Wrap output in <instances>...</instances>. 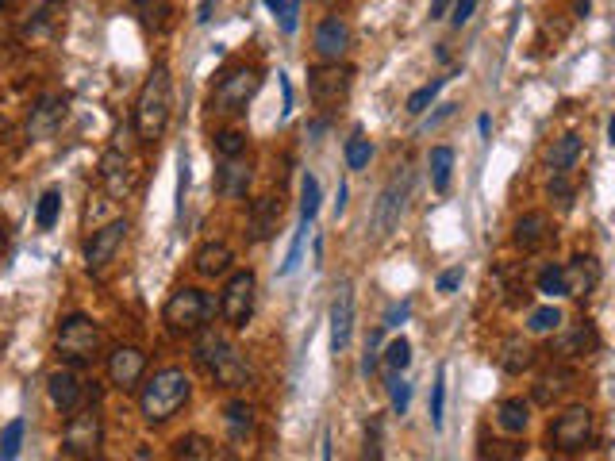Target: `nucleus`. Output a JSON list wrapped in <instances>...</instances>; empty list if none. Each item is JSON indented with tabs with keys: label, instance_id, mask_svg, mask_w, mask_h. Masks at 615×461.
<instances>
[{
	"label": "nucleus",
	"instance_id": "f257e3e1",
	"mask_svg": "<svg viewBox=\"0 0 615 461\" xmlns=\"http://www.w3.org/2000/svg\"><path fill=\"white\" fill-rule=\"evenodd\" d=\"M173 116V85H170V70L166 62H158L150 77L139 89V100H135V131L143 143H158L170 127Z\"/></svg>",
	"mask_w": 615,
	"mask_h": 461
},
{
	"label": "nucleus",
	"instance_id": "f03ea898",
	"mask_svg": "<svg viewBox=\"0 0 615 461\" xmlns=\"http://www.w3.org/2000/svg\"><path fill=\"white\" fill-rule=\"evenodd\" d=\"M189 396H193L189 373L177 369V365H166V369H158L147 385H143V392H139V412H143L147 423H166V419H173V415L189 404Z\"/></svg>",
	"mask_w": 615,
	"mask_h": 461
},
{
	"label": "nucleus",
	"instance_id": "7ed1b4c3",
	"mask_svg": "<svg viewBox=\"0 0 615 461\" xmlns=\"http://www.w3.org/2000/svg\"><path fill=\"white\" fill-rule=\"evenodd\" d=\"M197 358H200V365L216 377V385H223V389H243L246 381H250V369H246L243 354H239L227 339H220L216 331H204V335H200Z\"/></svg>",
	"mask_w": 615,
	"mask_h": 461
},
{
	"label": "nucleus",
	"instance_id": "20e7f679",
	"mask_svg": "<svg viewBox=\"0 0 615 461\" xmlns=\"http://www.w3.org/2000/svg\"><path fill=\"white\" fill-rule=\"evenodd\" d=\"M58 358L66 365H89L100 350V327L89 316H66L58 327Z\"/></svg>",
	"mask_w": 615,
	"mask_h": 461
},
{
	"label": "nucleus",
	"instance_id": "39448f33",
	"mask_svg": "<svg viewBox=\"0 0 615 461\" xmlns=\"http://www.w3.org/2000/svg\"><path fill=\"white\" fill-rule=\"evenodd\" d=\"M592 438H596V415L585 404H573V408H566V412L554 419V427H550V450H558V454H581V450L592 446Z\"/></svg>",
	"mask_w": 615,
	"mask_h": 461
},
{
	"label": "nucleus",
	"instance_id": "423d86ee",
	"mask_svg": "<svg viewBox=\"0 0 615 461\" xmlns=\"http://www.w3.org/2000/svg\"><path fill=\"white\" fill-rule=\"evenodd\" d=\"M104 442V419L97 408H74L62 431V454L66 458H97Z\"/></svg>",
	"mask_w": 615,
	"mask_h": 461
},
{
	"label": "nucleus",
	"instance_id": "0eeeda50",
	"mask_svg": "<svg viewBox=\"0 0 615 461\" xmlns=\"http://www.w3.org/2000/svg\"><path fill=\"white\" fill-rule=\"evenodd\" d=\"M162 319H166V327H170L173 335H193L204 327V319H208V296L200 289H177L166 300V308H162Z\"/></svg>",
	"mask_w": 615,
	"mask_h": 461
},
{
	"label": "nucleus",
	"instance_id": "6e6552de",
	"mask_svg": "<svg viewBox=\"0 0 615 461\" xmlns=\"http://www.w3.org/2000/svg\"><path fill=\"white\" fill-rule=\"evenodd\" d=\"M258 85H262V73L254 70V66H235V70H227L220 77V85H216V112H246V104L254 100L258 93Z\"/></svg>",
	"mask_w": 615,
	"mask_h": 461
},
{
	"label": "nucleus",
	"instance_id": "1a4fd4ad",
	"mask_svg": "<svg viewBox=\"0 0 615 461\" xmlns=\"http://www.w3.org/2000/svg\"><path fill=\"white\" fill-rule=\"evenodd\" d=\"M254 292H258V277L250 269L231 273V281H227L220 300V312L231 327H246L250 323V316H254Z\"/></svg>",
	"mask_w": 615,
	"mask_h": 461
},
{
	"label": "nucleus",
	"instance_id": "9d476101",
	"mask_svg": "<svg viewBox=\"0 0 615 461\" xmlns=\"http://www.w3.org/2000/svg\"><path fill=\"white\" fill-rule=\"evenodd\" d=\"M308 93H312V100L320 108H339L350 97V70L339 66V62H327V66L308 70Z\"/></svg>",
	"mask_w": 615,
	"mask_h": 461
},
{
	"label": "nucleus",
	"instance_id": "9b49d317",
	"mask_svg": "<svg viewBox=\"0 0 615 461\" xmlns=\"http://www.w3.org/2000/svg\"><path fill=\"white\" fill-rule=\"evenodd\" d=\"M127 219H112V223H104L93 231V239L85 246V269L89 273H100V269H108V262H116V254L123 250L127 243Z\"/></svg>",
	"mask_w": 615,
	"mask_h": 461
},
{
	"label": "nucleus",
	"instance_id": "f8f14e48",
	"mask_svg": "<svg viewBox=\"0 0 615 461\" xmlns=\"http://www.w3.org/2000/svg\"><path fill=\"white\" fill-rule=\"evenodd\" d=\"M143 373H147V354L139 346H116L108 354V381L116 389H135L143 381Z\"/></svg>",
	"mask_w": 615,
	"mask_h": 461
},
{
	"label": "nucleus",
	"instance_id": "ddd939ff",
	"mask_svg": "<svg viewBox=\"0 0 615 461\" xmlns=\"http://www.w3.org/2000/svg\"><path fill=\"white\" fill-rule=\"evenodd\" d=\"M62 120H66V97H54V93L39 97V104L27 116V139L31 143H43V139H50L62 127Z\"/></svg>",
	"mask_w": 615,
	"mask_h": 461
},
{
	"label": "nucleus",
	"instance_id": "4468645a",
	"mask_svg": "<svg viewBox=\"0 0 615 461\" xmlns=\"http://www.w3.org/2000/svg\"><path fill=\"white\" fill-rule=\"evenodd\" d=\"M408 185H412V173L400 170L385 185V193L377 200V235H389L396 223H400V212H404V200H408Z\"/></svg>",
	"mask_w": 615,
	"mask_h": 461
},
{
	"label": "nucleus",
	"instance_id": "2eb2a0df",
	"mask_svg": "<svg viewBox=\"0 0 615 461\" xmlns=\"http://www.w3.org/2000/svg\"><path fill=\"white\" fill-rule=\"evenodd\" d=\"M350 331H354V289L350 281H343L331 300V350L335 354H343L350 346Z\"/></svg>",
	"mask_w": 615,
	"mask_h": 461
},
{
	"label": "nucleus",
	"instance_id": "dca6fc26",
	"mask_svg": "<svg viewBox=\"0 0 615 461\" xmlns=\"http://www.w3.org/2000/svg\"><path fill=\"white\" fill-rule=\"evenodd\" d=\"M100 181H104V189L112 196L131 193V185H135V162H131V154H123L120 143L104 154V162H100Z\"/></svg>",
	"mask_w": 615,
	"mask_h": 461
},
{
	"label": "nucleus",
	"instance_id": "f3484780",
	"mask_svg": "<svg viewBox=\"0 0 615 461\" xmlns=\"http://www.w3.org/2000/svg\"><path fill=\"white\" fill-rule=\"evenodd\" d=\"M47 392H50V404L58 408V412H74L81 408V400H85V381L77 377L70 365H62V369H54L47 377Z\"/></svg>",
	"mask_w": 615,
	"mask_h": 461
},
{
	"label": "nucleus",
	"instance_id": "a211bd4d",
	"mask_svg": "<svg viewBox=\"0 0 615 461\" xmlns=\"http://www.w3.org/2000/svg\"><path fill=\"white\" fill-rule=\"evenodd\" d=\"M550 239H554V227H550V216H546V212H527V216L516 219L512 243H516L523 254H539L542 246H550Z\"/></svg>",
	"mask_w": 615,
	"mask_h": 461
},
{
	"label": "nucleus",
	"instance_id": "6ab92c4d",
	"mask_svg": "<svg viewBox=\"0 0 615 461\" xmlns=\"http://www.w3.org/2000/svg\"><path fill=\"white\" fill-rule=\"evenodd\" d=\"M346 47H350V24L343 16H327L320 27H316V54L323 62H343Z\"/></svg>",
	"mask_w": 615,
	"mask_h": 461
},
{
	"label": "nucleus",
	"instance_id": "aec40b11",
	"mask_svg": "<svg viewBox=\"0 0 615 461\" xmlns=\"http://www.w3.org/2000/svg\"><path fill=\"white\" fill-rule=\"evenodd\" d=\"M277 223H281V200L277 196H258L254 208H250V239L254 243H266L277 235Z\"/></svg>",
	"mask_w": 615,
	"mask_h": 461
},
{
	"label": "nucleus",
	"instance_id": "412c9836",
	"mask_svg": "<svg viewBox=\"0 0 615 461\" xmlns=\"http://www.w3.org/2000/svg\"><path fill=\"white\" fill-rule=\"evenodd\" d=\"M246 185H250V166L243 162V154L223 158L220 170H216V193L227 200H239V196H246Z\"/></svg>",
	"mask_w": 615,
	"mask_h": 461
},
{
	"label": "nucleus",
	"instance_id": "4be33fe9",
	"mask_svg": "<svg viewBox=\"0 0 615 461\" xmlns=\"http://www.w3.org/2000/svg\"><path fill=\"white\" fill-rule=\"evenodd\" d=\"M566 273V296H589L596 285H600V262L596 258H573L569 266H562Z\"/></svg>",
	"mask_w": 615,
	"mask_h": 461
},
{
	"label": "nucleus",
	"instance_id": "5701e85b",
	"mask_svg": "<svg viewBox=\"0 0 615 461\" xmlns=\"http://www.w3.org/2000/svg\"><path fill=\"white\" fill-rule=\"evenodd\" d=\"M235 262V254H231V246L227 243H204L197 250V258H193V266H197L200 277H223L227 269Z\"/></svg>",
	"mask_w": 615,
	"mask_h": 461
},
{
	"label": "nucleus",
	"instance_id": "b1692460",
	"mask_svg": "<svg viewBox=\"0 0 615 461\" xmlns=\"http://www.w3.org/2000/svg\"><path fill=\"white\" fill-rule=\"evenodd\" d=\"M596 346H600L596 327H592V323H577L573 331H566V335L558 339V354H562V358H589Z\"/></svg>",
	"mask_w": 615,
	"mask_h": 461
},
{
	"label": "nucleus",
	"instance_id": "393cba45",
	"mask_svg": "<svg viewBox=\"0 0 615 461\" xmlns=\"http://www.w3.org/2000/svg\"><path fill=\"white\" fill-rule=\"evenodd\" d=\"M223 423H227L231 442L243 446V442H250V435H254V408H250L246 400H231L227 412H223Z\"/></svg>",
	"mask_w": 615,
	"mask_h": 461
},
{
	"label": "nucleus",
	"instance_id": "a878e982",
	"mask_svg": "<svg viewBox=\"0 0 615 461\" xmlns=\"http://www.w3.org/2000/svg\"><path fill=\"white\" fill-rule=\"evenodd\" d=\"M577 158H581V135H562V139H554V146L546 150L550 173H569L577 166Z\"/></svg>",
	"mask_w": 615,
	"mask_h": 461
},
{
	"label": "nucleus",
	"instance_id": "bb28decb",
	"mask_svg": "<svg viewBox=\"0 0 615 461\" xmlns=\"http://www.w3.org/2000/svg\"><path fill=\"white\" fill-rule=\"evenodd\" d=\"M496 423H500L508 435H523V427L531 423V404H527L523 396H512V400H504V404L496 408Z\"/></svg>",
	"mask_w": 615,
	"mask_h": 461
},
{
	"label": "nucleus",
	"instance_id": "cd10ccee",
	"mask_svg": "<svg viewBox=\"0 0 615 461\" xmlns=\"http://www.w3.org/2000/svg\"><path fill=\"white\" fill-rule=\"evenodd\" d=\"M427 166H431V185H435V193L443 196L446 189H450V173H454V150H450V146H435L431 158H427Z\"/></svg>",
	"mask_w": 615,
	"mask_h": 461
},
{
	"label": "nucleus",
	"instance_id": "c85d7f7f",
	"mask_svg": "<svg viewBox=\"0 0 615 461\" xmlns=\"http://www.w3.org/2000/svg\"><path fill=\"white\" fill-rule=\"evenodd\" d=\"M173 458H185V461H212V458H223L220 450L208 442V438L200 435H185L177 438V446H173Z\"/></svg>",
	"mask_w": 615,
	"mask_h": 461
},
{
	"label": "nucleus",
	"instance_id": "c756f323",
	"mask_svg": "<svg viewBox=\"0 0 615 461\" xmlns=\"http://www.w3.org/2000/svg\"><path fill=\"white\" fill-rule=\"evenodd\" d=\"M500 365H504V373H523V369L535 365V350L523 339H508L504 342V354H500Z\"/></svg>",
	"mask_w": 615,
	"mask_h": 461
},
{
	"label": "nucleus",
	"instance_id": "7c9ffc66",
	"mask_svg": "<svg viewBox=\"0 0 615 461\" xmlns=\"http://www.w3.org/2000/svg\"><path fill=\"white\" fill-rule=\"evenodd\" d=\"M131 12L143 27H162L166 12H170V0H131Z\"/></svg>",
	"mask_w": 615,
	"mask_h": 461
},
{
	"label": "nucleus",
	"instance_id": "2f4dec72",
	"mask_svg": "<svg viewBox=\"0 0 615 461\" xmlns=\"http://www.w3.org/2000/svg\"><path fill=\"white\" fill-rule=\"evenodd\" d=\"M316 212H320V181L312 173H304V185H300V223L312 227Z\"/></svg>",
	"mask_w": 615,
	"mask_h": 461
},
{
	"label": "nucleus",
	"instance_id": "473e14b6",
	"mask_svg": "<svg viewBox=\"0 0 615 461\" xmlns=\"http://www.w3.org/2000/svg\"><path fill=\"white\" fill-rule=\"evenodd\" d=\"M562 327V312L554 308V304H546V308H535L531 316H527V331L531 335H554Z\"/></svg>",
	"mask_w": 615,
	"mask_h": 461
},
{
	"label": "nucleus",
	"instance_id": "72a5a7b5",
	"mask_svg": "<svg viewBox=\"0 0 615 461\" xmlns=\"http://www.w3.org/2000/svg\"><path fill=\"white\" fill-rule=\"evenodd\" d=\"M58 212H62V189H47V193L39 196V212H35L39 231H50L58 223Z\"/></svg>",
	"mask_w": 615,
	"mask_h": 461
},
{
	"label": "nucleus",
	"instance_id": "f704fd0d",
	"mask_svg": "<svg viewBox=\"0 0 615 461\" xmlns=\"http://www.w3.org/2000/svg\"><path fill=\"white\" fill-rule=\"evenodd\" d=\"M369 158H373V143H369L366 135H354V139L346 143V166H350V170H366Z\"/></svg>",
	"mask_w": 615,
	"mask_h": 461
},
{
	"label": "nucleus",
	"instance_id": "c9c22d12",
	"mask_svg": "<svg viewBox=\"0 0 615 461\" xmlns=\"http://www.w3.org/2000/svg\"><path fill=\"white\" fill-rule=\"evenodd\" d=\"M385 365L393 369V373H404L408 365H412V342L408 339H393L385 346Z\"/></svg>",
	"mask_w": 615,
	"mask_h": 461
},
{
	"label": "nucleus",
	"instance_id": "e433bc0d",
	"mask_svg": "<svg viewBox=\"0 0 615 461\" xmlns=\"http://www.w3.org/2000/svg\"><path fill=\"white\" fill-rule=\"evenodd\" d=\"M443 85H446V77H435L431 85H423V89H416V93L408 97V112H412V116H423V112H427V104H431V100H435V97H439V93H443Z\"/></svg>",
	"mask_w": 615,
	"mask_h": 461
},
{
	"label": "nucleus",
	"instance_id": "4c0bfd02",
	"mask_svg": "<svg viewBox=\"0 0 615 461\" xmlns=\"http://www.w3.org/2000/svg\"><path fill=\"white\" fill-rule=\"evenodd\" d=\"M20 438H24V419H12L4 431H0V458L12 461L20 454Z\"/></svg>",
	"mask_w": 615,
	"mask_h": 461
},
{
	"label": "nucleus",
	"instance_id": "58836bf2",
	"mask_svg": "<svg viewBox=\"0 0 615 461\" xmlns=\"http://www.w3.org/2000/svg\"><path fill=\"white\" fill-rule=\"evenodd\" d=\"M212 146H216L220 158H239V154H246V135L243 131H220Z\"/></svg>",
	"mask_w": 615,
	"mask_h": 461
},
{
	"label": "nucleus",
	"instance_id": "ea45409f",
	"mask_svg": "<svg viewBox=\"0 0 615 461\" xmlns=\"http://www.w3.org/2000/svg\"><path fill=\"white\" fill-rule=\"evenodd\" d=\"M539 292L542 296H566V273H562V266H546L539 273Z\"/></svg>",
	"mask_w": 615,
	"mask_h": 461
},
{
	"label": "nucleus",
	"instance_id": "a19ab883",
	"mask_svg": "<svg viewBox=\"0 0 615 461\" xmlns=\"http://www.w3.org/2000/svg\"><path fill=\"white\" fill-rule=\"evenodd\" d=\"M62 4H66V0H47V4L35 12V20H31L27 31H31V35H43V31H50V27L58 24V8H62Z\"/></svg>",
	"mask_w": 615,
	"mask_h": 461
},
{
	"label": "nucleus",
	"instance_id": "79ce46f5",
	"mask_svg": "<svg viewBox=\"0 0 615 461\" xmlns=\"http://www.w3.org/2000/svg\"><path fill=\"white\" fill-rule=\"evenodd\" d=\"M443 400H446V373L439 369L435 389H431V423H435V427H443Z\"/></svg>",
	"mask_w": 615,
	"mask_h": 461
},
{
	"label": "nucleus",
	"instance_id": "37998d69",
	"mask_svg": "<svg viewBox=\"0 0 615 461\" xmlns=\"http://www.w3.org/2000/svg\"><path fill=\"white\" fill-rule=\"evenodd\" d=\"M304 239H308V223H300V231H296L293 246H289V258H285V266H281V277H289L296 266H300V254H304Z\"/></svg>",
	"mask_w": 615,
	"mask_h": 461
},
{
	"label": "nucleus",
	"instance_id": "c03bdc74",
	"mask_svg": "<svg viewBox=\"0 0 615 461\" xmlns=\"http://www.w3.org/2000/svg\"><path fill=\"white\" fill-rule=\"evenodd\" d=\"M550 200H558L562 212L573 204V185L566 181V173H554V181H550Z\"/></svg>",
	"mask_w": 615,
	"mask_h": 461
},
{
	"label": "nucleus",
	"instance_id": "a18cd8bd",
	"mask_svg": "<svg viewBox=\"0 0 615 461\" xmlns=\"http://www.w3.org/2000/svg\"><path fill=\"white\" fill-rule=\"evenodd\" d=\"M389 396H393V412L396 415H408V400H412V389H408V381L393 377V381H389Z\"/></svg>",
	"mask_w": 615,
	"mask_h": 461
},
{
	"label": "nucleus",
	"instance_id": "49530a36",
	"mask_svg": "<svg viewBox=\"0 0 615 461\" xmlns=\"http://www.w3.org/2000/svg\"><path fill=\"white\" fill-rule=\"evenodd\" d=\"M523 450H527V446H519V442H492V446H481L485 458H523Z\"/></svg>",
	"mask_w": 615,
	"mask_h": 461
},
{
	"label": "nucleus",
	"instance_id": "de8ad7c7",
	"mask_svg": "<svg viewBox=\"0 0 615 461\" xmlns=\"http://www.w3.org/2000/svg\"><path fill=\"white\" fill-rule=\"evenodd\" d=\"M377 350H381V327L369 331V339H366V358H362V373H366V377L377 369Z\"/></svg>",
	"mask_w": 615,
	"mask_h": 461
},
{
	"label": "nucleus",
	"instance_id": "09e8293b",
	"mask_svg": "<svg viewBox=\"0 0 615 461\" xmlns=\"http://www.w3.org/2000/svg\"><path fill=\"white\" fill-rule=\"evenodd\" d=\"M366 458H381V419H373L366 431Z\"/></svg>",
	"mask_w": 615,
	"mask_h": 461
},
{
	"label": "nucleus",
	"instance_id": "8fccbe9b",
	"mask_svg": "<svg viewBox=\"0 0 615 461\" xmlns=\"http://www.w3.org/2000/svg\"><path fill=\"white\" fill-rule=\"evenodd\" d=\"M458 285H462V266L446 269V273H439V281H435V289L439 292H454Z\"/></svg>",
	"mask_w": 615,
	"mask_h": 461
},
{
	"label": "nucleus",
	"instance_id": "3c124183",
	"mask_svg": "<svg viewBox=\"0 0 615 461\" xmlns=\"http://www.w3.org/2000/svg\"><path fill=\"white\" fill-rule=\"evenodd\" d=\"M473 8H477V0H458V4H454V27L469 24V16H473Z\"/></svg>",
	"mask_w": 615,
	"mask_h": 461
},
{
	"label": "nucleus",
	"instance_id": "603ef678",
	"mask_svg": "<svg viewBox=\"0 0 615 461\" xmlns=\"http://www.w3.org/2000/svg\"><path fill=\"white\" fill-rule=\"evenodd\" d=\"M408 319V300L404 304H393V312H389V319H385V327H400Z\"/></svg>",
	"mask_w": 615,
	"mask_h": 461
},
{
	"label": "nucleus",
	"instance_id": "864d4df0",
	"mask_svg": "<svg viewBox=\"0 0 615 461\" xmlns=\"http://www.w3.org/2000/svg\"><path fill=\"white\" fill-rule=\"evenodd\" d=\"M589 12H592V0H573V16L577 20H589Z\"/></svg>",
	"mask_w": 615,
	"mask_h": 461
},
{
	"label": "nucleus",
	"instance_id": "5fc2aeb1",
	"mask_svg": "<svg viewBox=\"0 0 615 461\" xmlns=\"http://www.w3.org/2000/svg\"><path fill=\"white\" fill-rule=\"evenodd\" d=\"M450 4H454V0H431V20H443Z\"/></svg>",
	"mask_w": 615,
	"mask_h": 461
},
{
	"label": "nucleus",
	"instance_id": "6e6d98bb",
	"mask_svg": "<svg viewBox=\"0 0 615 461\" xmlns=\"http://www.w3.org/2000/svg\"><path fill=\"white\" fill-rule=\"evenodd\" d=\"M262 4H266V8H270L273 16H281V12H285V0H262Z\"/></svg>",
	"mask_w": 615,
	"mask_h": 461
},
{
	"label": "nucleus",
	"instance_id": "4d7b16f0",
	"mask_svg": "<svg viewBox=\"0 0 615 461\" xmlns=\"http://www.w3.org/2000/svg\"><path fill=\"white\" fill-rule=\"evenodd\" d=\"M343 208H346V185H339V200H335V212L343 216Z\"/></svg>",
	"mask_w": 615,
	"mask_h": 461
},
{
	"label": "nucleus",
	"instance_id": "13d9d810",
	"mask_svg": "<svg viewBox=\"0 0 615 461\" xmlns=\"http://www.w3.org/2000/svg\"><path fill=\"white\" fill-rule=\"evenodd\" d=\"M477 131H481V135H489V131H492V120H489V116H481V120H477Z\"/></svg>",
	"mask_w": 615,
	"mask_h": 461
},
{
	"label": "nucleus",
	"instance_id": "bf43d9fd",
	"mask_svg": "<svg viewBox=\"0 0 615 461\" xmlns=\"http://www.w3.org/2000/svg\"><path fill=\"white\" fill-rule=\"evenodd\" d=\"M4 239H8V235H4V223H0V246H4Z\"/></svg>",
	"mask_w": 615,
	"mask_h": 461
},
{
	"label": "nucleus",
	"instance_id": "052dcab7",
	"mask_svg": "<svg viewBox=\"0 0 615 461\" xmlns=\"http://www.w3.org/2000/svg\"><path fill=\"white\" fill-rule=\"evenodd\" d=\"M0 135H4V116H0Z\"/></svg>",
	"mask_w": 615,
	"mask_h": 461
}]
</instances>
